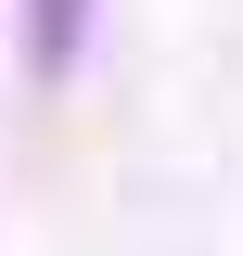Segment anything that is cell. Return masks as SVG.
<instances>
[{
	"mask_svg": "<svg viewBox=\"0 0 243 256\" xmlns=\"http://www.w3.org/2000/svg\"><path fill=\"white\" fill-rule=\"evenodd\" d=\"M77 13L90 0H38V64H77Z\"/></svg>",
	"mask_w": 243,
	"mask_h": 256,
	"instance_id": "6da1fadb",
	"label": "cell"
}]
</instances>
